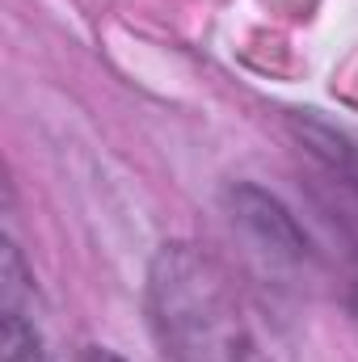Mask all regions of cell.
Listing matches in <instances>:
<instances>
[{
	"label": "cell",
	"mask_w": 358,
	"mask_h": 362,
	"mask_svg": "<svg viewBox=\"0 0 358 362\" xmlns=\"http://www.w3.org/2000/svg\"><path fill=\"white\" fill-rule=\"evenodd\" d=\"M148 316L173 362H270L228 274L194 245L173 240L152 257Z\"/></svg>",
	"instance_id": "6da1fadb"
},
{
	"label": "cell",
	"mask_w": 358,
	"mask_h": 362,
	"mask_svg": "<svg viewBox=\"0 0 358 362\" xmlns=\"http://www.w3.org/2000/svg\"><path fill=\"white\" fill-rule=\"evenodd\" d=\"M224 211L228 219L245 232V240L278 270H308L316 266V245L304 232V223L291 215L282 198L253 181H236L224 189Z\"/></svg>",
	"instance_id": "7a4b0ae2"
},
{
	"label": "cell",
	"mask_w": 358,
	"mask_h": 362,
	"mask_svg": "<svg viewBox=\"0 0 358 362\" xmlns=\"http://www.w3.org/2000/svg\"><path fill=\"white\" fill-rule=\"evenodd\" d=\"M34 308H38L34 274L25 270L21 249L4 240L0 249V362H51Z\"/></svg>",
	"instance_id": "3957f363"
},
{
	"label": "cell",
	"mask_w": 358,
	"mask_h": 362,
	"mask_svg": "<svg viewBox=\"0 0 358 362\" xmlns=\"http://www.w3.org/2000/svg\"><path fill=\"white\" fill-rule=\"evenodd\" d=\"M76 362H127V358H118L114 350H101V346H89V350H85V354H81Z\"/></svg>",
	"instance_id": "277c9868"
},
{
	"label": "cell",
	"mask_w": 358,
	"mask_h": 362,
	"mask_svg": "<svg viewBox=\"0 0 358 362\" xmlns=\"http://www.w3.org/2000/svg\"><path fill=\"white\" fill-rule=\"evenodd\" d=\"M346 303H350V312H354V320H358V270H354V278H350V295H346Z\"/></svg>",
	"instance_id": "5b68a950"
}]
</instances>
